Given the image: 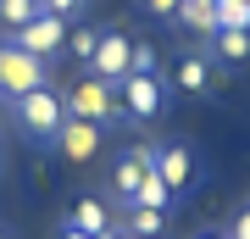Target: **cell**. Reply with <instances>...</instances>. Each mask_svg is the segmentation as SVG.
<instances>
[{
  "mask_svg": "<svg viewBox=\"0 0 250 239\" xmlns=\"http://www.w3.org/2000/svg\"><path fill=\"white\" fill-rule=\"evenodd\" d=\"M106 239H139V234H128V228H111V234H106Z\"/></svg>",
  "mask_w": 250,
  "mask_h": 239,
  "instance_id": "7402d4cb",
  "label": "cell"
},
{
  "mask_svg": "<svg viewBox=\"0 0 250 239\" xmlns=\"http://www.w3.org/2000/svg\"><path fill=\"white\" fill-rule=\"evenodd\" d=\"M39 11H45L39 0H0V28H6V34H17V28H22V22H34Z\"/></svg>",
  "mask_w": 250,
  "mask_h": 239,
  "instance_id": "2e32d148",
  "label": "cell"
},
{
  "mask_svg": "<svg viewBox=\"0 0 250 239\" xmlns=\"http://www.w3.org/2000/svg\"><path fill=\"white\" fill-rule=\"evenodd\" d=\"M150 167L161 173V184H167L172 195H184V189L195 184V173H200V167H195V151H189L184 139H172V145H161V151L150 156Z\"/></svg>",
  "mask_w": 250,
  "mask_h": 239,
  "instance_id": "9c48e42d",
  "label": "cell"
},
{
  "mask_svg": "<svg viewBox=\"0 0 250 239\" xmlns=\"http://www.w3.org/2000/svg\"><path fill=\"white\" fill-rule=\"evenodd\" d=\"M62 106H67V117L95 123V128H111L117 117H123V111H117V89L106 78H95V72H83V78H72L62 89Z\"/></svg>",
  "mask_w": 250,
  "mask_h": 239,
  "instance_id": "7a4b0ae2",
  "label": "cell"
},
{
  "mask_svg": "<svg viewBox=\"0 0 250 239\" xmlns=\"http://www.w3.org/2000/svg\"><path fill=\"white\" fill-rule=\"evenodd\" d=\"M217 28H250V0H211Z\"/></svg>",
  "mask_w": 250,
  "mask_h": 239,
  "instance_id": "ac0fdd59",
  "label": "cell"
},
{
  "mask_svg": "<svg viewBox=\"0 0 250 239\" xmlns=\"http://www.w3.org/2000/svg\"><path fill=\"white\" fill-rule=\"evenodd\" d=\"M95 44H100V28H95V22H67V44H62V50H67L78 67H89Z\"/></svg>",
  "mask_w": 250,
  "mask_h": 239,
  "instance_id": "9a60e30c",
  "label": "cell"
},
{
  "mask_svg": "<svg viewBox=\"0 0 250 239\" xmlns=\"http://www.w3.org/2000/svg\"><path fill=\"white\" fill-rule=\"evenodd\" d=\"M172 200H178V195L161 184V173H156V167H145V178H139V189H134V200H128V206H145V212H167Z\"/></svg>",
  "mask_w": 250,
  "mask_h": 239,
  "instance_id": "4fadbf2b",
  "label": "cell"
},
{
  "mask_svg": "<svg viewBox=\"0 0 250 239\" xmlns=\"http://www.w3.org/2000/svg\"><path fill=\"white\" fill-rule=\"evenodd\" d=\"M145 11H150V17H172V11H178V0H139Z\"/></svg>",
  "mask_w": 250,
  "mask_h": 239,
  "instance_id": "ffe728a7",
  "label": "cell"
},
{
  "mask_svg": "<svg viewBox=\"0 0 250 239\" xmlns=\"http://www.w3.org/2000/svg\"><path fill=\"white\" fill-rule=\"evenodd\" d=\"M184 28H195L200 39H211L217 34V11H211V0H178V11H172Z\"/></svg>",
  "mask_w": 250,
  "mask_h": 239,
  "instance_id": "5bb4252c",
  "label": "cell"
},
{
  "mask_svg": "<svg viewBox=\"0 0 250 239\" xmlns=\"http://www.w3.org/2000/svg\"><path fill=\"white\" fill-rule=\"evenodd\" d=\"M206 239H223V234H206Z\"/></svg>",
  "mask_w": 250,
  "mask_h": 239,
  "instance_id": "cb8c5ba5",
  "label": "cell"
},
{
  "mask_svg": "<svg viewBox=\"0 0 250 239\" xmlns=\"http://www.w3.org/2000/svg\"><path fill=\"white\" fill-rule=\"evenodd\" d=\"M6 117H11V128L22 133L28 145H50L56 139V128L67 123V106H62V89H28V95L17 100H6Z\"/></svg>",
  "mask_w": 250,
  "mask_h": 239,
  "instance_id": "6da1fadb",
  "label": "cell"
},
{
  "mask_svg": "<svg viewBox=\"0 0 250 239\" xmlns=\"http://www.w3.org/2000/svg\"><path fill=\"white\" fill-rule=\"evenodd\" d=\"M150 156H156L150 145H134V151H123V156L111 161V195L123 200V206L134 200V189H139V178H145V167H150Z\"/></svg>",
  "mask_w": 250,
  "mask_h": 239,
  "instance_id": "30bf717a",
  "label": "cell"
},
{
  "mask_svg": "<svg viewBox=\"0 0 250 239\" xmlns=\"http://www.w3.org/2000/svg\"><path fill=\"white\" fill-rule=\"evenodd\" d=\"M223 239H250V212H239V217H233V228H228Z\"/></svg>",
  "mask_w": 250,
  "mask_h": 239,
  "instance_id": "44dd1931",
  "label": "cell"
},
{
  "mask_svg": "<svg viewBox=\"0 0 250 239\" xmlns=\"http://www.w3.org/2000/svg\"><path fill=\"white\" fill-rule=\"evenodd\" d=\"M17 50H28V56H39V62H56L62 56V44H67V22L62 17H50V11H39L34 22H22L17 34H6Z\"/></svg>",
  "mask_w": 250,
  "mask_h": 239,
  "instance_id": "5b68a950",
  "label": "cell"
},
{
  "mask_svg": "<svg viewBox=\"0 0 250 239\" xmlns=\"http://www.w3.org/2000/svg\"><path fill=\"white\" fill-rule=\"evenodd\" d=\"M50 84V62H39V56L17 50L11 39H0V100H17L28 89H45Z\"/></svg>",
  "mask_w": 250,
  "mask_h": 239,
  "instance_id": "277c9868",
  "label": "cell"
},
{
  "mask_svg": "<svg viewBox=\"0 0 250 239\" xmlns=\"http://www.w3.org/2000/svg\"><path fill=\"white\" fill-rule=\"evenodd\" d=\"M128 72H161L156 44H134V56H128Z\"/></svg>",
  "mask_w": 250,
  "mask_h": 239,
  "instance_id": "d6986e66",
  "label": "cell"
},
{
  "mask_svg": "<svg viewBox=\"0 0 250 239\" xmlns=\"http://www.w3.org/2000/svg\"><path fill=\"white\" fill-rule=\"evenodd\" d=\"M206 56H217V62H228V67H245L250 62V28H217V34L206 39Z\"/></svg>",
  "mask_w": 250,
  "mask_h": 239,
  "instance_id": "8fae6325",
  "label": "cell"
},
{
  "mask_svg": "<svg viewBox=\"0 0 250 239\" xmlns=\"http://www.w3.org/2000/svg\"><path fill=\"white\" fill-rule=\"evenodd\" d=\"M128 56H134V39H128L123 28H100V44H95V56H89V72L117 89V84L128 78Z\"/></svg>",
  "mask_w": 250,
  "mask_h": 239,
  "instance_id": "8992f818",
  "label": "cell"
},
{
  "mask_svg": "<svg viewBox=\"0 0 250 239\" xmlns=\"http://www.w3.org/2000/svg\"><path fill=\"white\" fill-rule=\"evenodd\" d=\"M62 239H89V234H78V228H62Z\"/></svg>",
  "mask_w": 250,
  "mask_h": 239,
  "instance_id": "603a6c76",
  "label": "cell"
},
{
  "mask_svg": "<svg viewBox=\"0 0 250 239\" xmlns=\"http://www.w3.org/2000/svg\"><path fill=\"white\" fill-rule=\"evenodd\" d=\"M0 239H6V234H0Z\"/></svg>",
  "mask_w": 250,
  "mask_h": 239,
  "instance_id": "d4e9b609",
  "label": "cell"
},
{
  "mask_svg": "<svg viewBox=\"0 0 250 239\" xmlns=\"http://www.w3.org/2000/svg\"><path fill=\"white\" fill-rule=\"evenodd\" d=\"M178 95H211L217 89V67H211V56L206 50H178V62H172V78H167Z\"/></svg>",
  "mask_w": 250,
  "mask_h": 239,
  "instance_id": "ba28073f",
  "label": "cell"
},
{
  "mask_svg": "<svg viewBox=\"0 0 250 239\" xmlns=\"http://www.w3.org/2000/svg\"><path fill=\"white\" fill-rule=\"evenodd\" d=\"M128 234H139V239H161V228H167V212H145V206H128Z\"/></svg>",
  "mask_w": 250,
  "mask_h": 239,
  "instance_id": "e0dca14e",
  "label": "cell"
},
{
  "mask_svg": "<svg viewBox=\"0 0 250 239\" xmlns=\"http://www.w3.org/2000/svg\"><path fill=\"white\" fill-rule=\"evenodd\" d=\"M117 111H123L128 123H156V117L167 111V78H161V72H128V78L117 84Z\"/></svg>",
  "mask_w": 250,
  "mask_h": 239,
  "instance_id": "3957f363",
  "label": "cell"
},
{
  "mask_svg": "<svg viewBox=\"0 0 250 239\" xmlns=\"http://www.w3.org/2000/svg\"><path fill=\"white\" fill-rule=\"evenodd\" d=\"M67 228H78V234H89V239H106V234H111V212H106V200H100V195H78Z\"/></svg>",
  "mask_w": 250,
  "mask_h": 239,
  "instance_id": "7c38bea8",
  "label": "cell"
},
{
  "mask_svg": "<svg viewBox=\"0 0 250 239\" xmlns=\"http://www.w3.org/2000/svg\"><path fill=\"white\" fill-rule=\"evenodd\" d=\"M100 145H106V128H95V123H78V117H67L62 128H56V139H50V151L62 156V161H95L100 156Z\"/></svg>",
  "mask_w": 250,
  "mask_h": 239,
  "instance_id": "52a82bcc",
  "label": "cell"
}]
</instances>
